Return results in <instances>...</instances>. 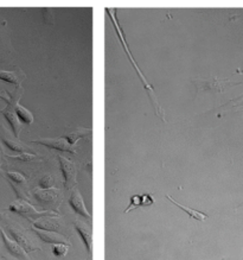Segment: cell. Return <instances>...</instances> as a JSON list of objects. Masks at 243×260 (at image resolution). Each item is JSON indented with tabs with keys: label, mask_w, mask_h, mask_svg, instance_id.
<instances>
[{
	"label": "cell",
	"mask_w": 243,
	"mask_h": 260,
	"mask_svg": "<svg viewBox=\"0 0 243 260\" xmlns=\"http://www.w3.org/2000/svg\"><path fill=\"white\" fill-rule=\"evenodd\" d=\"M68 249H69V245L56 244V245H52L51 251H52V253H54L55 256L61 258V256H64L66 253H68Z\"/></svg>",
	"instance_id": "d6986e66"
},
{
	"label": "cell",
	"mask_w": 243,
	"mask_h": 260,
	"mask_svg": "<svg viewBox=\"0 0 243 260\" xmlns=\"http://www.w3.org/2000/svg\"><path fill=\"white\" fill-rule=\"evenodd\" d=\"M59 165H61V171L64 178L65 189H72L76 182V167L72 160L64 156H58Z\"/></svg>",
	"instance_id": "277c9868"
},
{
	"label": "cell",
	"mask_w": 243,
	"mask_h": 260,
	"mask_svg": "<svg viewBox=\"0 0 243 260\" xmlns=\"http://www.w3.org/2000/svg\"><path fill=\"white\" fill-rule=\"evenodd\" d=\"M165 198H166V199L168 200V201H171L172 203H173L175 206H177L178 208H181V209L183 210V212H185L186 214H188V215H189L190 217H191V219L197 220V221H204V220L207 219L206 214H204V213H202V212H198V210H196V209L189 208V207L183 206V205H181V203H178L177 201H175V200L172 199L171 196H168V195L165 196Z\"/></svg>",
	"instance_id": "4fadbf2b"
},
{
	"label": "cell",
	"mask_w": 243,
	"mask_h": 260,
	"mask_svg": "<svg viewBox=\"0 0 243 260\" xmlns=\"http://www.w3.org/2000/svg\"><path fill=\"white\" fill-rule=\"evenodd\" d=\"M8 177L10 182H11L12 185H24L26 183V178L23 176L22 174H19V172H16V171H8Z\"/></svg>",
	"instance_id": "ac0fdd59"
},
{
	"label": "cell",
	"mask_w": 243,
	"mask_h": 260,
	"mask_svg": "<svg viewBox=\"0 0 243 260\" xmlns=\"http://www.w3.org/2000/svg\"><path fill=\"white\" fill-rule=\"evenodd\" d=\"M6 157L8 158H12V159H16V160H19V161H31L33 160L34 158H36V154H32V153H29V152H24V153H19V154H16V156H12V154H6Z\"/></svg>",
	"instance_id": "ffe728a7"
},
{
	"label": "cell",
	"mask_w": 243,
	"mask_h": 260,
	"mask_svg": "<svg viewBox=\"0 0 243 260\" xmlns=\"http://www.w3.org/2000/svg\"><path fill=\"white\" fill-rule=\"evenodd\" d=\"M3 143H4L5 145L8 146L10 150L13 151V152L24 153V152H26V150H27V147L24 146L23 144L17 143L16 140H12V139H10V138H3Z\"/></svg>",
	"instance_id": "e0dca14e"
},
{
	"label": "cell",
	"mask_w": 243,
	"mask_h": 260,
	"mask_svg": "<svg viewBox=\"0 0 243 260\" xmlns=\"http://www.w3.org/2000/svg\"><path fill=\"white\" fill-rule=\"evenodd\" d=\"M15 112L17 114V118L19 119V121H22L26 125H31L33 122V115L31 114V112L29 110H26L25 107L22 106V105H19V101L16 104Z\"/></svg>",
	"instance_id": "9a60e30c"
},
{
	"label": "cell",
	"mask_w": 243,
	"mask_h": 260,
	"mask_svg": "<svg viewBox=\"0 0 243 260\" xmlns=\"http://www.w3.org/2000/svg\"><path fill=\"white\" fill-rule=\"evenodd\" d=\"M40 187H41V189H51L52 188V181H51V177L49 176V175L44 176L40 181Z\"/></svg>",
	"instance_id": "603a6c76"
},
{
	"label": "cell",
	"mask_w": 243,
	"mask_h": 260,
	"mask_svg": "<svg viewBox=\"0 0 243 260\" xmlns=\"http://www.w3.org/2000/svg\"><path fill=\"white\" fill-rule=\"evenodd\" d=\"M154 203V199L152 195L145 194L140 196V206H152Z\"/></svg>",
	"instance_id": "7402d4cb"
},
{
	"label": "cell",
	"mask_w": 243,
	"mask_h": 260,
	"mask_svg": "<svg viewBox=\"0 0 243 260\" xmlns=\"http://www.w3.org/2000/svg\"><path fill=\"white\" fill-rule=\"evenodd\" d=\"M138 207H140V195L132 196L131 201H129V206L125 210V214H127L129 210H133L134 208H138Z\"/></svg>",
	"instance_id": "44dd1931"
},
{
	"label": "cell",
	"mask_w": 243,
	"mask_h": 260,
	"mask_svg": "<svg viewBox=\"0 0 243 260\" xmlns=\"http://www.w3.org/2000/svg\"><path fill=\"white\" fill-rule=\"evenodd\" d=\"M107 13H108L109 16H111V20H112V23L114 24L115 30H116V34H118V36H119V38H120V42H121L122 45H124V48H125L126 52H127V56H128L129 61H131V62H132V64L134 66V69L136 70V73H138V75H139V77H140V80H142V82L144 83V86H145V88H146V90H147V93H149V96L151 98V100H152L153 106H154V111H156V113H157L158 117H160V118H161V120H164V121H165V118H164V111L161 110V107L159 106V103H158V101H157L156 94H154V92H153L152 86H151V84H149V83L146 82V79H145V77H144L143 73H142V70H140V69L138 68V64H136V62L134 61V58H133L132 54H131V52H129V50H128V45H127V42H126V40H125L124 32H122V30L120 29L118 20H116V18H115V13H116V11H111V9H107Z\"/></svg>",
	"instance_id": "6da1fadb"
},
{
	"label": "cell",
	"mask_w": 243,
	"mask_h": 260,
	"mask_svg": "<svg viewBox=\"0 0 243 260\" xmlns=\"http://www.w3.org/2000/svg\"><path fill=\"white\" fill-rule=\"evenodd\" d=\"M33 227L45 232H57L62 228V223L56 217H40L33 222Z\"/></svg>",
	"instance_id": "9c48e42d"
},
{
	"label": "cell",
	"mask_w": 243,
	"mask_h": 260,
	"mask_svg": "<svg viewBox=\"0 0 243 260\" xmlns=\"http://www.w3.org/2000/svg\"><path fill=\"white\" fill-rule=\"evenodd\" d=\"M24 77H19L17 72H8V70H0V80L11 83L13 86L19 87Z\"/></svg>",
	"instance_id": "2e32d148"
},
{
	"label": "cell",
	"mask_w": 243,
	"mask_h": 260,
	"mask_svg": "<svg viewBox=\"0 0 243 260\" xmlns=\"http://www.w3.org/2000/svg\"><path fill=\"white\" fill-rule=\"evenodd\" d=\"M58 190L55 188L51 189H40L34 191V198L40 203H52L57 199Z\"/></svg>",
	"instance_id": "7c38bea8"
},
{
	"label": "cell",
	"mask_w": 243,
	"mask_h": 260,
	"mask_svg": "<svg viewBox=\"0 0 243 260\" xmlns=\"http://www.w3.org/2000/svg\"><path fill=\"white\" fill-rule=\"evenodd\" d=\"M0 235H2L3 242H4V246L10 256H12V258L16 260H30L29 255H27V253L24 251L23 247H20L15 240H11V239L6 235L2 227H0Z\"/></svg>",
	"instance_id": "5b68a950"
},
{
	"label": "cell",
	"mask_w": 243,
	"mask_h": 260,
	"mask_svg": "<svg viewBox=\"0 0 243 260\" xmlns=\"http://www.w3.org/2000/svg\"><path fill=\"white\" fill-rule=\"evenodd\" d=\"M8 95L9 96L5 95V92L4 93L0 92V98H2V99H4L6 103H8V106H6L4 110L0 111V114L4 115L5 119L10 124V126H11L12 131H13V133H15V137L18 139L20 129H22V124H20L19 119L17 118V114L15 112V106H16V104L19 101L20 96L16 100L15 98H13V95H10L9 93H8Z\"/></svg>",
	"instance_id": "7a4b0ae2"
},
{
	"label": "cell",
	"mask_w": 243,
	"mask_h": 260,
	"mask_svg": "<svg viewBox=\"0 0 243 260\" xmlns=\"http://www.w3.org/2000/svg\"><path fill=\"white\" fill-rule=\"evenodd\" d=\"M75 228L77 233L80 234L81 239H82L83 244L86 245L88 255H91V244H93V233H91V228L88 224L81 222V221H76Z\"/></svg>",
	"instance_id": "30bf717a"
},
{
	"label": "cell",
	"mask_w": 243,
	"mask_h": 260,
	"mask_svg": "<svg viewBox=\"0 0 243 260\" xmlns=\"http://www.w3.org/2000/svg\"><path fill=\"white\" fill-rule=\"evenodd\" d=\"M91 132H93V129H90V128H77L76 131H74L72 133H69V135L64 136V139L68 142L69 145L74 146V144H76L81 138H84V137L90 136Z\"/></svg>",
	"instance_id": "5bb4252c"
},
{
	"label": "cell",
	"mask_w": 243,
	"mask_h": 260,
	"mask_svg": "<svg viewBox=\"0 0 243 260\" xmlns=\"http://www.w3.org/2000/svg\"><path fill=\"white\" fill-rule=\"evenodd\" d=\"M9 209L11 210L13 213H17V214H20V215L23 216H26L31 219L32 216H42V215H50V214H54L51 212H38L33 208L32 206L30 205V203H27L26 201H23V200H18V201H15L12 202L11 205L9 206Z\"/></svg>",
	"instance_id": "8992f818"
},
{
	"label": "cell",
	"mask_w": 243,
	"mask_h": 260,
	"mask_svg": "<svg viewBox=\"0 0 243 260\" xmlns=\"http://www.w3.org/2000/svg\"><path fill=\"white\" fill-rule=\"evenodd\" d=\"M69 205L73 208L74 212H75L76 214H79L80 216L84 217V219L91 220V215H90V213L88 212L87 208H86V205H84L82 195L80 194V191L77 190V189H75V190L73 191L72 196H70Z\"/></svg>",
	"instance_id": "ba28073f"
},
{
	"label": "cell",
	"mask_w": 243,
	"mask_h": 260,
	"mask_svg": "<svg viewBox=\"0 0 243 260\" xmlns=\"http://www.w3.org/2000/svg\"><path fill=\"white\" fill-rule=\"evenodd\" d=\"M6 224H8V231L10 232V234L12 235L17 244H18L20 247H23L24 251L30 252L34 251V249H40V247H36V246L33 245L31 239L24 233V231L20 230L19 226H17L15 223L8 222V221H6Z\"/></svg>",
	"instance_id": "3957f363"
},
{
	"label": "cell",
	"mask_w": 243,
	"mask_h": 260,
	"mask_svg": "<svg viewBox=\"0 0 243 260\" xmlns=\"http://www.w3.org/2000/svg\"><path fill=\"white\" fill-rule=\"evenodd\" d=\"M34 232H36L38 237H40L42 240L48 242V244H65L69 245V242L66 241V239L63 237V235L55 233V232H45V231H41V230H36L34 228Z\"/></svg>",
	"instance_id": "8fae6325"
},
{
	"label": "cell",
	"mask_w": 243,
	"mask_h": 260,
	"mask_svg": "<svg viewBox=\"0 0 243 260\" xmlns=\"http://www.w3.org/2000/svg\"><path fill=\"white\" fill-rule=\"evenodd\" d=\"M31 143L40 144V145H44L49 147V149H54L57 151H64V152H69L72 154H76V149L72 145H69L68 142L64 138H43L32 140Z\"/></svg>",
	"instance_id": "52a82bcc"
}]
</instances>
